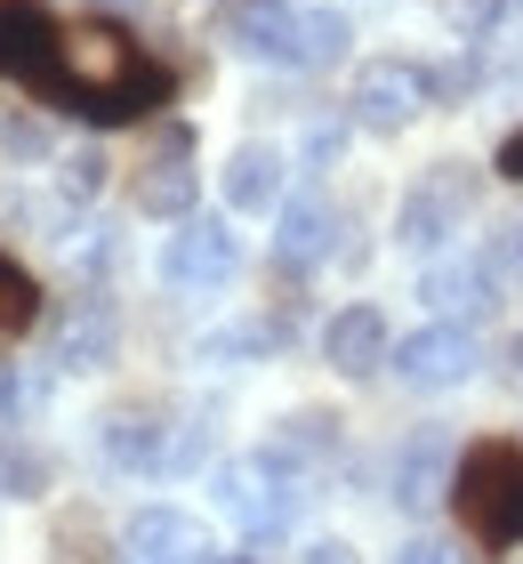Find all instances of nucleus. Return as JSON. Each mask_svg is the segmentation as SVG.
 Returning a JSON list of instances; mask_svg holds the SVG:
<instances>
[{
    "label": "nucleus",
    "instance_id": "nucleus-1",
    "mask_svg": "<svg viewBox=\"0 0 523 564\" xmlns=\"http://www.w3.org/2000/svg\"><path fill=\"white\" fill-rule=\"evenodd\" d=\"M41 97L89 121H138L170 97V73L121 24H73V33H57V65H48Z\"/></svg>",
    "mask_w": 523,
    "mask_h": 564
},
{
    "label": "nucleus",
    "instance_id": "nucleus-2",
    "mask_svg": "<svg viewBox=\"0 0 523 564\" xmlns=\"http://www.w3.org/2000/svg\"><path fill=\"white\" fill-rule=\"evenodd\" d=\"M451 500L483 549H523V452L515 444H476L451 476Z\"/></svg>",
    "mask_w": 523,
    "mask_h": 564
},
{
    "label": "nucleus",
    "instance_id": "nucleus-3",
    "mask_svg": "<svg viewBox=\"0 0 523 564\" xmlns=\"http://www.w3.org/2000/svg\"><path fill=\"white\" fill-rule=\"evenodd\" d=\"M209 492H218V517L242 532V541H274V532H291V517H298V468L282 452L226 459V468L209 476Z\"/></svg>",
    "mask_w": 523,
    "mask_h": 564
},
{
    "label": "nucleus",
    "instance_id": "nucleus-4",
    "mask_svg": "<svg viewBox=\"0 0 523 564\" xmlns=\"http://www.w3.org/2000/svg\"><path fill=\"white\" fill-rule=\"evenodd\" d=\"M476 170L467 162H435L418 186L403 194V210H395V242L403 250H451V235L467 218H476Z\"/></svg>",
    "mask_w": 523,
    "mask_h": 564
},
{
    "label": "nucleus",
    "instance_id": "nucleus-5",
    "mask_svg": "<svg viewBox=\"0 0 523 564\" xmlns=\"http://www.w3.org/2000/svg\"><path fill=\"white\" fill-rule=\"evenodd\" d=\"M386 364H395V379L411 395H451V388L476 379L483 347H476V330H467V323H427V330H411V339H395Z\"/></svg>",
    "mask_w": 523,
    "mask_h": 564
},
{
    "label": "nucleus",
    "instance_id": "nucleus-6",
    "mask_svg": "<svg viewBox=\"0 0 523 564\" xmlns=\"http://www.w3.org/2000/svg\"><path fill=\"white\" fill-rule=\"evenodd\" d=\"M427 106H435V73L411 65V57H371L355 73V121H362V130H379V138L411 130Z\"/></svg>",
    "mask_w": 523,
    "mask_h": 564
},
{
    "label": "nucleus",
    "instance_id": "nucleus-7",
    "mask_svg": "<svg viewBox=\"0 0 523 564\" xmlns=\"http://www.w3.org/2000/svg\"><path fill=\"white\" fill-rule=\"evenodd\" d=\"M233 274H242V235L226 218H177V235L162 242L170 291H226Z\"/></svg>",
    "mask_w": 523,
    "mask_h": 564
},
{
    "label": "nucleus",
    "instance_id": "nucleus-8",
    "mask_svg": "<svg viewBox=\"0 0 523 564\" xmlns=\"http://www.w3.org/2000/svg\"><path fill=\"white\" fill-rule=\"evenodd\" d=\"M121 564H218V541H209V524L186 517V508H138L121 532Z\"/></svg>",
    "mask_w": 523,
    "mask_h": 564
},
{
    "label": "nucleus",
    "instance_id": "nucleus-9",
    "mask_svg": "<svg viewBox=\"0 0 523 564\" xmlns=\"http://www.w3.org/2000/svg\"><path fill=\"white\" fill-rule=\"evenodd\" d=\"M97 452H105V468H121V476H170L177 468V435L162 427V412H105L97 420Z\"/></svg>",
    "mask_w": 523,
    "mask_h": 564
},
{
    "label": "nucleus",
    "instance_id": "nucleus-10",
    "mask_svg": "<svg viewBox=\"0 0 523 564\" xmlns=\"http://www.w3.org/2000/svg\"><path fill=\"white\" fill-rule=\"evenodd\" d=\"M57 65V17L41 0H0V82L41 89Z\"/></svg>",
    "mask_w": 523,
    "mask_h": 564
},
{
    "label": "nucleus",
    "instance_id": "nucleus-11",
    "mask_svg": "<svg viewBox=\"0 0 523 564\" xmlns=\"http://www.w3.org/2000/svg\"><path fill=\"white\" fill-rule=\"evenodd\" d=\"M113 347H121L113 299H73L57 315V330H48V364H57V371H105V364H113Z\"/></svg>",
    "mask_w": 523,
    "mask_h": 564
},
{
    "label": "nucleus",
    "instance_id": "nucleus-12",
    "mask_svg": "<svg viewBox=\"0 0 523 564\" xmlns=\"http://www.w3.org/2000/svg\"><path fill=\"white\" fill-rule=\"evenodd\" d=\"M500 282L508 274L491 259H435L418 274V299H427L443 323H467V315H491V306H500Z\"/></svg>",
    "mask_w": 523,
    "mask_h": 564
},
{
    "label": "nucleus",
    "instance_id": "nucleus-13",
    "mask_svg": "<svg viewBox=\"0 0 523 564\" xmlns=\"http://www.w3.org/2000/svg\"><path fill=\"white\" fill-rule=\"evenodd\" d=\"M386 355H395V339H386L379 306H338L323 323V364L338 379H371V371H386Z\"/></svg>",
    "mask_w": 523,
    "mask_h": 564
},
{
    "label": "nucleus",
    "instance_id": "nucleus-14",
    "mask_svg": "<svg viewBox=\"0 0 523 564\" xmlns=\"http://www.w3.org/2000/svg\"><path fill=\"white\" fill-rule=\"evenodd\" d=\"M338 250V210L323 194H282V210H274V259L282 267H323Z\"/></svg>",
    "mask_w": 523,
    "mask_h": 564
},
{
    "label": "nucleus",
    "instance_id": "nucleus-15",
    "mask_svg": "<svg viewBox=\"0 0 523 564\" xmlns=\"http://www.w3.org/2000/svg\"><path fill=\"white\" fill-rule=\"evenodd\" d=\"M282 153L274 145H233L226 153V170H218V194H226V210H242V218H258V210H282Z\"/></svg>",
    "mask_w": 523,
    "mask_h": 564
},
{
    "label": "nucleus",
    "instance_id": "nucleus-16",
    "mask_svg": "<svg viewBox=\"0 0 523 564\" xmlns=\"http://www.w3.org/2000/svg\"><path fill=\"white\" fill-rule=\"evenodd\" d=\"M186 153H194L186 130H162V153L145 162V186H138L145 218H194V170H186Z\"/></svg>",
    "mask_w": 523,
    "mask_h": 564
},
{
    "label": "nucleus",
    "instance_id": "nucleus-17",
    "mask_svg": "<svg viewBox=\"0 0 523 564\" xmlns=\"http://www.w3.org/2000/svg\"><path fill=\"white\" fill-rule=\"evenodd\" d=\"M233 48L258 57V65H298V9L291 0H250L233 17Z\"/></svg>",
    "mask_w": 523,
    "mask_h": 564
},
{
    "label": "nucleus",
    "instance_id": "nucleus-18",
    "mask_svg": "<svg viewBox=\"0 0 523 564\" xmlns=\"http://www.w3.org/2000/svg\"><path fill=\"white\" fill-rule=\"evenodd\" d=\"M443 468H451V444H443V427H418L411 444L395 452V500L403 508H427L443 492Z\"/></svg>",
    "mask_w": 523,
    "mask_h": 564
},
{
    "label": "nucleus",
    "instance_id": "nucleus-19",
    "mask_svg": "<svg viewBox=\"0 0 523 564\" xmlns=\"http://www.w3.org/2000/svg\"><path fill=\"white\" fill-rule=\"evenodd\" d=\"M347 41H355V24H347V9H298V65H338L347 57Z\"/></svg>",
    "mask_w": 523,
    "mask_h": 564
},
{
    "label": "nucleus",
    "instance_id": "nucleus-20",
    "mask_svg": "<svg viewBox=\"0 0 523 564\" xmlns=\"http://www.w3.org/2000/svg\"><path fill=\"white\" fill-rule=\"evenodd\" d=\"M194 355L201 364H258V355H274V323H226V330H209Z\"/></svg>",
    "mask_w": 523,
    "mask_h": 564
},
{
    "label": "nucleus",
    "instance_id": "nucleus-21",
    "mask_svg": "<svg viewBox=\"0 0 523 564\" xmlns=\"http://www.w3.org/2000/svg\"><path fill=\"white\" fill-rule=\"evenodd\" d=\"M41 315V291H33V274H24L9 250H0V339H17L24 323Z\"/></svg>",
    "mask_w": 523,
    "mask_h": 564
},
{
    "label": "nucleus",
    "instance_id": "nucleus-22",
    "mask_svg": "<svg viewBox=\"0 0 523 564\" xmlns=\"http://www.w3.org/2000/svg\"><path fill=\"white\" fill-rule=\"evenodd\" d=\"M330 444H338V420H330V412H291L274 452H282V459H323Z\"/></svg>",
    "mask_w": 523,
    "mask_h": 564
},
{
    "label": "nucleus",
    "instance_id": "nucleus-23",
    "mask_svg": "<svg viewBox=\"0 0 523 564\" xmlns=\"http://www.w3.org/2000/svg\"><path fill=\"white\" fill-rule=\"evenodd\" d=\"M57 186H65V202H97L105 194V153L97 145H73L57 162Z\"/></svg>",
    "mask_w": 523,
    "mask_h": 564
},
{
    "label": "nucleus",
    "instance_id": "nucleus-24",
    "mask_svg": "<svg viewBox=\"0 0 523 564\" xmlns=\"http://www.w3.org/2000/svg\"><path fill=\"white\" fill-rule=\"evenodd\" d=\"M48 403V379L41 371H0V420H33Z\"/></svg>",
    "mask_w": 523,
    "mask_h": 564
},
{
    "label": "nucleus",
    "instance_id": "nucleus-25",
    "mask_svg": "<svg viewBox=\"0 0 523 564\" xmlns=\"http://www.w3.org/2000/svg\"><path fill=\"white\" fill-rule=\"evenodd\" d=\"M508 17H515V0H451V24H459L467 41H491Z\"/></svg>",
    "mask_w": 523,
    "mask_h": 564
},
{
    "label": "nucleus",
    "instance_id": "nucleus-26",
    "mask_svg": "<svg viewBox=\"0 0 523 564\" xmlns=\"http://www.w3.org/2000/svg\"><path fill=\"white\" fill-rule=\"evenodd\" d=\"M395 564H467V549H459V541H443V532H418V541H403Z\"/></svg>",
    "mask_w": 523,
    "mask_h": 564
},
{
    "label": "nucleus",
    "instance_id": "nucleus-27",
    "mask_svg": "<svg viewBox=\"0 0 523 564\" xmlns=\"http://www.w3.org/2000/svg\"><path fill=\"white\" fill-rule=\"evenodd\" d=\"M0 145H9L17 162H48V130H41V121H24V113L9 121V130H0Z\"/></svg>",
    "mask_w": 523,
    "mask_h": 564
},
{
    "label": "nucleus",
    "instance_id": "nucleus-28",
    "mask_svg": "<svg viewBox=\"0 0 523 564\" xmlns=\"http://www.w3.org/2000/svg\"><path fill=\"white\" fill-rule=\"evenodd\" d=\"M0 484H24V492H41V484H48V459H41V452H0Z\"/></svg>",
    "mask_w": 523,
    "mask_h": 564
},
{
    "label": "nucleus",
    "instance_id": "nucleus-29",
    "mask_svg": "<svg viewBox=\"0 0 523 564\" xmlns=\"http://www.w3.org/2000/svg\"><path fill=\"white\" fill-rule=\"evenodd\" d=\"M491 267H500V274H523V218L500 226V242H491Z\"/></svg>",
    "mask_w": 523,
    "mask_h": 564
},
{
    "label": "nucleus",
    "instance_id": "nucleus-30",
    "mask_svg": "<svg viewBox=\"0 0 523 564\" xmlns=\"http://www.w3.org/2000/svg\"><path fill=\"white\" fill-rule=\"evenodd\" d=\"M298 564H362V556H355V549H347V541H314V549H306V556H298Z\"/></svg>",
    "mask_w": 523,
    "mask_h": 564
},
{
    "label": "nucleus",
    "instance_id": "nucleus-31",
    "mask_svg": "<svg viewBox=\"0 0 523 564\" xmlns=\"http://www.w3.org/2000/svg\"><path fill=\"white\" fill-rule=\"evenodd\" d=\"M500 379H508V388H523V330L500 347Z\"/></svg>",
    "mask_w": 523,
    "mask_h": 564
},
{
    "label": "nucleus",
    "instance_id": "nucleus-32",
    "mask_svg": "<svg viewBox=\"0 0 523 564\" xmlns=\"http://www.w3.org/2000/svg\"><path fill=\"white\" fill-rule=\"evenodd\" d=\"M500 177H515V186H523V130L500 145Z\"/></svg>",
    "mask_w": 523,
    "mask_h": 564
},
{
    "label": "nucleus",
    "instance_id": "nucleus-33",
    "mask_svg": "<svg viewBox=\"0 0 523 564\" xmlns=\"http://www.w3.org/2000/svg\"><path fill=\"white\" fill-rule=\"evenodd\" d=\"M218 564H258V556H218Z\"/></svg>",
    "mask_w": 523,
    "mask_h": 564
}]
</instances>
